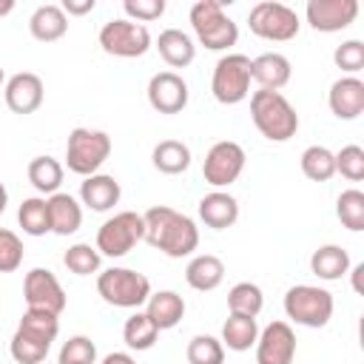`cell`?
Here are the masks:
<instances>
[{
  "label": "cell",
  "mask_w": 364,
  "mask_h": 364,
  "mask_svg": "<svg viewBox=\"0 0 364 364\" xmlns=\"http://www.w3.org/2000/svg\"><path fill=\"white\" fill-rule=\"evenodd\" d=\"M142 222H145V242L171 259L191 256L199 247V228L193 225V219L168 205L148 208L142 213Z\"/></svg>",
  "instance_id": "cell-1"
},
{
  "label": "cell",
  "mask_w": 364,
  "mask_h": 364,
  "mask_svg": "<svg viewBox=\"0 0 364 364\" xmlns=\"http://www.w3.org/2000/svg\"><path fill=\"white\" fill-rule=\"evenodd\" d=\"M57 333H60V316L26 307V313L11 336V344H9L11 358L17 364H40L48 355Z\"/></svg>",
  "instance_id": "cell-2"
},
{
  "label": "cell",
  "mask_w": 364,
  "mask_h": 364,
  "mask_svg": "<svg viewBox=\"0 0 364 364\" xmlns=\"http://www.w3.org/2000/svg\"><path fill=\"white\" fill-rule=\"evenodd\" d=\"M250 117L259 134L270 142H287L299 131V114L282 91H253L250 97Z\"/></svg>",
  "instance_id": "cell-3"
},
{
  "label": "cell",
  "mask_w": 364,
  "mask_h": 364,
  "mask_svg": "<svg viewBox=\"0 0 364 364\" xmlns=\"http://www.w3.org/2000/svg\"><path fill=\"white\" fill-rule=\"evenodd\" d=\"M191 28L199 46L210 51H225L239 40V26L225 14V0H196L191 6Z\"/></svg>",
  "instance_id": "cell-4"
},
{
  "label": "cell",
  "mask_w": 364,
  "mask_h": 364,
  "mask_svg": "<svg viewBox=\"0 0 364 364\" xmlns=\"http://www.w3.org/2000/svg\"><path fill=\"white\" fill-rule=\"evenodd\" d=\"M111 156V136L94 128H74L65 142V165L77 176H91Z\"/></svg>",
  "instance_id": "cell-5"
},
{
  "label": "cell",
  "mask_w": 364,
  "mask_h": 364,
  "mask_svg": "<svg viewBox=\"0 0 364 364\" xmlns=\"http://www.w3.org/2000/svg\"><path fill=\"white\" fill-rule=\"evenodd\" d=\"M97 293L102 296V301H108L114 307L134 310L148 301L151 282H148V276H142L131 267H108L97 276Z\"/></svg>",
  "instance_id": "cell-6"
},
{
  "label": "cell",
  "mask_w": 364,
  "mask_h": 364,
  "mask_svg": "<svg viewBox=\"0 0 364 364\" xmlns=\"http://www.w3.org/2000/svg\"><path fill=\"white\" fill-rule=\"evenodd\" d=\"M333 293L313 284H296L284 293V313L301 327H324L333 318Z\"/></svg>",
  "instance_id": "cell-7"
},
{
  "label": "cell",
  "mask_w": 364,
  "mask_h": 364,
  "mask_svg": "<svg viewBox=\"0 0 364 364\" xmlns=\"http://www.w3.org/2000/svg\"><path fill=\"white\" fill-rule=\"evenodd\" d=\"M145 239V222L136 210H119L111 219H105L97 230V250L100 256L119 259L134 250V245Z\"/></svg>",
  "instance_id": "cell-8"
},
{
  "label": "cell",
  "mask_w": 364,
  "mask_h": 364,
  "mask_svg": "<svg viewBox=\"0 0 364 364\" xmlns=\"http://www.w3.org/2000/svg\"><path fill=\"white\" fill-rule=\"evenodd\" d=\"M250 57L245 54H225L216 65H213V77H210V91L216 97V102L222 105H236L242 100H247L250 94Z\"/></svg>",
  "instance_id": "cell-9"
},
{
  "label": "cell",
  "mask_w": 364,
  "mask_h": 364,
  "mask_svg": "<svg viewBox=\"0 0 364 364\" xmlns=\"http://www.w3.org/2000/svg\"><path fill=\"white\" fill-rule=\"evenodd\" d=\"M247 26L256 37L262 40H273V43H287L299 34V14L276 0H262L250 9L247 14Z\"/></svg>",
  "instance_id": "cell-10"
},
{
  "label": "cell",
  "mask_w": 364,
  "mask_h": 364,
  "mask_svg": "<svg viewBox=\"0 0 364 364\" xmlns=\"http://www.w3.org/2000/svg\"><path fill=\"white\" fill-rule=\"evenodd\" d=\"M100 46L111 57H142L151 48V31L142 23L117 17L100 28Z\"/></svg>",
  "instance_id": "cell-11"
},
{
  "label": "cell",
  "mask_w": 364,
  "mask_h": 364,
  "mask_svg": "<svg viewBox=\"0 0 364 364\" xmlns=\"http://www.w3.org/2000/svg\"><path fill=\"white\" fill-rule=\"evenodd\" d=\"M245 148L233 139H222L216 145H210L208 156H205V165H202V176L208 185H213L216 191L219 188H228L233 185L242 171H245Z\"/></svg>",
  "instance_id": "cell-12"
},
{
  "label": "cell",
  "mask_w": 364,
  "mask_h": 364,
  "mask_svg": "<svg viewBox=\"0 0 364 364\" xmlns=\"http://www.w3.org/2000/svg\"><path fill=\"white\" fill-rule=\"evenodd\" d=\"M23 299L28 310H46L60 316L65 310V290L48 267H34L23 279Z\"/></svg>",
  "instance_id": "cell-13"
},
{
  "label": "cell",
  "mask_w": 364,
  "mask_h": 364,
  "mask_svg": "<svg viewBox=\"0 0 364 364\" xmlns=\"http://www.w3.org/2000/svg\"><path fill=\"white\" fill-rule=\"evenodd\" d=\"M256 364H293L296 333L287 321H270L256 338Z\"/></svg>",
  "instance_id": "cell-14"
},
{
  "label": "cell",
  "mask_w": 364,
  "mask_h": 364,
  "mask_svg": "<svg viewBox=\"0 0 364 364\" xmlns=\"http://www.w3.org/2000/svg\"><path fill=\"white\" fill-rule=\"evenodd\" d=\"M304 14L316 31H344L358 17V0H307Z\"/></svg>",
  "instance_id": "cell-15"
},
{
  "label": "cell",
  "mask_w": 364,
  "mask_h": 364,
  "mask_svg": "<svg viewBox=\"0 0 364 364\" xmlns=\"http://www.w3.org/2000/svg\"><path fill=\"white\" fill-rule=\"evenodd\" d=\"M148 102L159 114H179L188 105V82L176 71H159L148 80Z\"/></svg>",
  "instance_id": "cell-16"
},
{
  "label": "cell",
  "mask_w": 364,
  "mask_h": 364,
  "mask_svg": "<svg viewBox=\"0 0 364 364\" xmlns=\"http://www.w3.org/2000/svg\"><path fill=\"white\" fill-rule=\"evenodd\" d=\"M43 97H46L43 80L31 71H20L6 82V105L14 114H34L43 105Z\"/></svg>",
  "instance_id": "cell-17"
},
{
  "label": "cell",
  "mask_w": 364,
  "mask_h": 364,
  "mask_svg": "<svg viewBox=\"0 0 364 364\" xmlns=\"http://www.w3.org/2000/svg\"><path fill=\"white\" fill-rule=\"evenodd\" d=\"M327 105L338 119H355L364 114V82L358 77H341L330 85Z\"/></svg>",
  "instance_id": "cell-18"
},
{
  "label": "cell",
  "mask_w": 364,
  "mask_h": 364,
  "mask_svg": "<svg viewBox=\"0 0 364 364\" xmlns=\"http://www.w3.org/2000/svg\"><path fill=\"white\" fill-rule=\"evenodd\" d=\"M199 219L213 228V230H225L230 225H236L239 219V202L228 193V191H210L199 199Z\"/></svg>",
  "instance_id": "cell-19"
},
{
  "label": "cell",
  "mask_w": 364,
  "mask_h": 364,
  "mask_svg": "<svg viewBox=\"0 0 364 364\" xmlns=\"http://www.w3.org/2000/svg\"><path fill=\"white\" fill-rule=\"evenodd\" d=\"M290 60L279 51H264L256 60H250V77L264 88V91H279L290 82Z\"/></svg>",
  "instance_id": "cell-20"
},
{
  "label": "cell",
  "mask_w": 364,
  "mask_h": 364,
  "mask_svg": "<svg viewBox=\"0 0 364 364\" xmlns=\"http://www.w3.org/2000/svg\"><path fill=\"white\" fill-rule=\"evenodd\" d=\"M119 196H122V188H119V182H117L114 176H108V173H91V176H85L82 185H80V199H82V205L91 208V210H97V213L111 210V208L119 202Z\"/></svg>",
  "instance_id": "cell-21"
},
{
  "label": "cell",
  "mask_w": 364,
  "mask_h": 364,
  "mask_svg": "<svg viewBox=\"0 0 364 364\" xmlns=\"http://www.w3.org/2000/svg\"><path fill=\"white\" fill-rule=\"evenodd\" d=\"M48 219H51V233L57 236H71L82 225V205L71 193H51L48 199Z\"/></svg>",
  "instance_id": "cell-22"
},
{
  "label": "cell",
  "mask_w": 364,
  "mask_h": 364,
  "mask_svg": "<svg viewBox=\"0 0 364 364\" xmlns=\"http://www.w3.org/2000/svg\"><path fill=\"white\" fill-rule=\"evenodd\" d=\"M145 316L156 324V330H171L182 321L185 316V299L176 293V290H159V293H151L148 301H145Z\"/></svg>",
  "instance_id": "cell-23"
},
{
  "label": "cell",
  "mask_w": 364,
  "mask_h": 364,
  "mask_svg": "<svg viewBox=\"0 0 364 364\" xmlns=\"http://www.w3.org/2000/svg\"><path fill=\"white\" fill-rule=\"evenodd\" d=\"M222 279H225V264H222V259L213 256V253H199V256H193V259L188 262V267H185V282H188L193 290H199V293L216 290V287L222 284Z\"/></svg>",
  "instance_id": "cell-24"
},
{
  "label": "cell",
  "mask_w": 364,
  "mask_h": 364,
  "mask_svg": "<svg viewBox=\"0 0 364 364\" xmlns=\"http://www.w3.org/2000/svg\"><path fill=\"white\" fill-rule=\"evenodd\" d=\"M28 31L34 40L40 43H54L60 40L65 31H68V17L60 6L54 3H46V6H37L34 14L28 17Z\"/></svg>",
  "instance_id": "cell-25"
},
{
  "label": "cell",
  "mask_w": 364,
  "mask_h": 364,
  "mask_svg": "<svg viewBox=\"0 0 364 364\" xmlns=\"http://www.w3.org/2000/svg\"><path fill=\"white\" fill-rule=\"evenodd\" d=\"M156 48H159V57L171 65V68H185L193 63L196 57V46L193 40L182 31V28H165L159 37H156Z\"/></svg>",
  "instance_id": "cell-26"
},
{
  "label": "cell",
  "mask_w": 364,
  "mask_h": 364,
  "mask_svg": "<svg viewBox=\"0 0 364 364\" xmlns=\"http://www.w3.org/2000/svg\"><path fill=\"white\" fill-rule=\"evenodd\" d=\"M310 270L318 279H324V282H336V279L347 276V270H350V253L341 245H321L310 256Z\"/></svg>",
  "instance_id": "cell-27"
},
{
  "label": "cell",
  "mask_w": 364,
  "mask_h": 364,
  "mask_svg": "<svg viewBox=\"0 0 364 364\" xmlns=\"http://www.w3.org/2000/svg\"><path fill=\"white\" fill-rule=\"evenodd\" d=\"M259 338V324L256 318L250 316H228V321L222 324V347L228 350H236V353H245L256 344Z\"/></svg>",
  "instance_id": "cell-28"
},
{
  "label": "cell",
  "mask_w": 364,
  "mask_h": 364,
  "mask_svg": "<svg viewBox=\"0 0 364 364\" xmlns=\"http://www.w3.org/2000/svg\"><path fill=\"white\" fill-rule=\"evenodd\" d=\"M151 162H154L156 171H162L168 176L182 173L191 165V148L179 139H162V142H156V148L151 154Z\"/></svg>",
  "instance_id": "cell-29"
},
{
  "label": "cell",
  "mask_w": 364,
  "mask_h": 364,
  "mask_svg": "<svg viewBox=\"0 0 364 364\" xmlns=\"http://www.w3.org/2000/svg\"><path fill=\"white\" fill-rule=\"evenodd\" d=\"M17 222L23 228V233L28 236H46L51 233V219H48V202L43 196H28L23 199L20 210H17Z\"/></svg>",
  "instance_id": "cell-30"
},
{
  "label": "cell",
  "mask_w": 364,
  "mask_h": 364,
  "mask_svg": "<svg viewBox=\"0 0 364 364\" xmlns=\"http://www.w3.org/2000/svg\"><path fill=\"white\" fill-rule=\"evenodd\" d=\"M28 182L40 191V193H57V188L63 185V165L54 156H34L28 162Z\"/></svg>",
  "instance_id": "cell-31"
},
{
  "label": "cell",
  "mask_w": 364,
  "mask_h": 364,
  "mask_svg": "<svg viewBox=\"0 0 364 364\" xmlns=\"http://www.w3.org/2000/svg\"><path fill=\"white\" fill-rule=\"evenodd\" d=\"M264 307V296H262V287L253 284V282H239L230 287L228 293V310L233 316H250L256 318Z\"/></svg>",
  "instance_id": "cell-32"
},
{
  "label": "cell",
  "mask_w": 364,
  "mask_h": 364,
  "mask_svg": "<svg viewBox=\"0 0 364 364\" xmlns=\"http://www.w3.org/2000/svg\"><path fill=\"white\" fill-rule=\"evenodd\" d=\"M301 173L313 182H327L336 173V154L324 145H310L301 154Z\"/></svg>",
  "instance_id": "cell-33"
},
{
  "label": "cell",
  "mask_w": 364,
  "mask_h": 364,
  "mask_svg": "<svg viewBox=\"0 0 364 364\" xmlns=\"http://www.w3.org/2000/svg\"><path fill=\"white\" fill-rule=\"evenodd\" d=\"M156 338H159V330L145 313H134L122 327V341L128 344V350H136V353L151 350L156 344Z\"/></svg>",
  "instance_id": "cell-34"
},
{
  "label": "cell",
  "mask_w": 364,
  "mask_h": 364,
  "mask_svg": "<svg viewBox=\"0 0 364 364\" xmlns=\"http://www.w3.org/2000/svg\"><path fill=\"white\" fill-rule=\"evenodd\" d=\"M336 216L347 230H364V193L358 188L341 191L336 202Z\"/></svg>",
  "instance_id": "cell-35"
},
{
  "label": "cell",
  "mask_w": 364,
  "mask_h": 364,
  "mask_svg": "<svg viewBox=\"0 0 364 364\" xmlns=\"http://www.w3.org/2000/svg\"><path fill=\"white\" fill-rule=\"evenodd\" d=\"M63 262H65V267H68L71 273H77V276H91V273L100 270L102 256H100L97 247H91V245H85V242H77V245H71V247L65 250Z\"/></svg>",
  "instance_id": "cell-36"
},
{
  "label": "cell",
  "mask_w": 364,
  "mask_h": 364,
  "mask_svg": "<svg viewBox=\"0 0 364 364\" xmlns=\"http://www.w3.org/2000/svg\"><path fill=\"white\" fill-rule=\"evenodd\" d=\"M188 364H222L225 361V347L213 336H193L188 341Z\"/></svg>",
  "instance_id": "cell-37"
},
{
  "label": "cell",
  "mask_w": 364,
  "mask_h": 364,
  "mask_svg": "<svg viewBox=\"0 0 364 364\" xmlns=\"http://www.w3.org/2000/svg\"><path fill=\"white\" fill-rule=\"evenodd\" d=\"M336 173H341L350 182L364 179V148L361 145H344L336 154Z\"/></svg>",
  "instance_id": "cell-38"
},
{
  "label": "cell",
  "mask_w": 364,
  "mask_h": 364,
  "mask_svg": "<svg viewBox=\"0 0 364 364\" xmlns=\"http://www.w3.org/2000/svg\"><path fill=\"white\" fill-rule=\"evenodd\" d=\"M97 347L88 336H71L60 350V364H94Z\"/></svg>",
  "instance_id": "cell-39"
},
{
  "label": "cell",
  "mask_w": 364,
  "mask_h": 364,
  "mask_svg": "<svg viewBox=\"0 0 364 364\" xmlns=\"http://www.w3.org/2000/svg\"><path fill=\"white\" fill-rule=\"evenodd\" d=\"M333 63L347 71V77H355L364 68V43L361 40H347L333 51Z\"/></svg>",
  "instance_id": "cell-40"
},
{
  "label": "cell",
  "mask_w": 364,
  "mask_h": 364,
  "mask_svg": "<svg viewBox=\"0 0 364 364\" xmlns=\"http://www.w3.org/2000/svg\"><path fill=\"white\" fill-rule=\"evenodd\" d=\"M23 264V242L14 230L0 228V273H11Z\"/></svg>",
  "instance_id": "cell-41"
},
{
  "label": "cell",
  "mask_w": 364,
  "mask_h": 364,
  "mask_svg": "<svg viewBox=\"0 0 364 364\" xmlns=\"http://www.w3.org/2000/svg\"><path fill=\"white\" fill-rule=\"evenodd\" d=\"M128 20L134 23H151V20H159L165 14V0H125L122 3Z\"/></svg>",
  "instance_id": "cell-42"
},
{
  "label": "cell",
  "mask_w": 364,
  "mask_h": 364,
  "mask_svg": "<svg viewBox=\"0 0 364 364\" xmlns=\"http://www.w3.org/2000/svg\"><path fill=\"white\" fill-rule=\"evenodd\" d=\"M94 0H63V11H65V17L68 14H88V11H94Z\"/></svg>",
  "instance_id": "cell-43"
},
{
  "label": "cell",
  "mask_w": 364,
  "mask_h": 364,
  "mask_svg": "<svg viewBox=\"0 0 364 364\" xmlns=\"http://www.w3.org/2000/svg\"><path fill=\"white\" fill-rule=\"evenodd\" d=\"M100 364H136V361H134L128 353H108Z\"/></svg>",
  "instance_id": "cell-44"
},
{
  "label": "cell",
  "mask_w": 364,
  "mask_h": 364,
  "mask_svg": "<svg viewBox=\"0 0 364 364\" xmlns=\"http://www.w3.org/2000/svg\"><path fill=\"white\" fill-rule=\"evenodd\" d=\"M361 273H364V264H355V267H353V290H355V293L364 290V287H361Z\"/></svg>",
  "instance_id": "cell-45"
},
{
  "label": "cell",
  "mask_w": 364,
  "mask_h": 364,
  "mask_svg": "<svg viewBox=\"0 0 364 364\" xmlns=\"http://www.w3.org/2000/svg\"><path fill=\"white\" fill-rule=\"evenodd\" d=\"M11 11H14V0H0V17H6Z\"/></svg>",
  "instance_id": "cell-46"
},
{
  "label": "cell",
  "mask_w": 364,
  "mask_h": 364,
  "mask_svg": "<svg viewBox=\"0 0 364 364\" xmlns=\"http://www.w3.org/2000/svg\"><path fill=\"white\" fill-rule=\"evenodd\" d=\"M6 205H9V191H6V185L0 182V213L6 210Z\"/></svg>",
  "instance_id": "cell-47"
},
{
  "label": "cell",
  "mask_w": 364,
  "mask_h": 364,
  "mask_svg": "<svg viewBox=\"0 0 364 364\" xmlns=\"http://www.w3.org/2000/svg\"><path fill=\"white\" fill-rule=\"evenodd\" d=\"M3 80H6V74H3V65H0V85H3Z\"/></svg>",
  "instance_id": "cell-48"
}]
</instances>
